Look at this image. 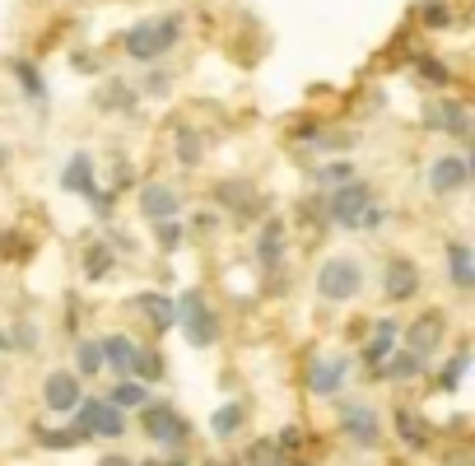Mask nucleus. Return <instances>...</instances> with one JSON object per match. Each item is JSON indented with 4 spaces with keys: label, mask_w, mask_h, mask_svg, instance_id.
I'll return each instance as SVG.
<instances>
[{
    "label": "nucleus",
    "mask_w": 475,
    "mask_h": 466,
    "mask_svg": "<svg viewBox=\"0 0 475 466\" xmlns=\"http://www.w3.org/2000/svg\"><path fill=\"white\" fill-rule=\"evenodd\" d=\"M173 150H178V159L187 163V169H196V163H201V135H196L191 126H178V135H173Z\"/></svg>",
    "instance_id": "30"
},
{
    "label": "nucleus",
    "mask_w": 475,
    "mask_h": 466,
    "mask_svg": "<svg viewBox=\"0 0 475 466\" xmlns=\"http://www.w3.org/2000/svg\"><path fill=\"white\" fill-rule=\"evenodd\" d=\"M397 336H401V326H397V322H391V317H382V322L373 326V336H369V345H363V364H369V369H378V364L387 360V354H391V350H397Z\"/></svg>",
    "instance_id": "17"
},
{
    "label": "nucleus",
    "mask_w": 475,
    "mask_h": 466,
    "mask_svg": "<svg viewBox=\"0 0 475 466\" xmlns=\"http://www.w3.org/2000/svg\"><path fill=\"white\" fill-rule=\"evenodd\" d=\"M0 350H10V336L5 332H0Z\"/></svg>",
    "instance_id": "46"
},
{
    "label": "nucleus",
    "mask_w": 475,
    "mask_h": 466,
    "mask_svg": "<svg viewBox=\"0 0 475 466\" xmlns=\"http://www.w3.org/2000/svg\"><path fill=\"white\" fill-rule=\"evenodd\" d=\"M382 224H387V210H382V206H369V210L359 215V229H369V233L382 229Z\"/></svg>",
    "instance_id": "40"
},
{
    "label": "nucleus",
    "mask_w": 475,
    "mask_h": 466,
    "mask_svg": "<svg viewBox=\"0 0 475 466\" xmlns=\"http://www.w3.org/2000/svg\"><path fill=\"white\" fill-rule=\"evenodd\" d=\"M443 466H470V452H452V457H447Z\"/></svg>",
    "instance_id": "44"
},
{
    "label": "nucleus",
    "mask_w": 475,
    "mask_h": 466,
    "mask_svg": "<svg viewBox=\"0 0 475 466\" xmlns=\"http://www.w3.org/2000/svg\"><path fill=\"white\" fill-rule=\"evenodd\" d=\"M61 187L75 191V196H89V191H98V187H94V159H89V154H70V163L61 169Z\"/></svg>",
    "instance_id": "21"
},
{
    "label": "nucleus",
    "mask_w": 475,
    "mask_h": 466,
    "mask_svg": "<svg viewBox=\"0 0 475 466\" xmlns=\"http://www.w3.org/2000/svg\"><path fill=\"white\" fill-rule=\"evenodd\" d=\"M98 107H107V113H131V107H135V89L107 85V94H98Z\"/></svg>",
    "instance_id": "35"
},
{
    "label": "nucleus",
    "mask_w": 475,
    "mask_h": 466,
    "mask_svg": "<svg viewBox=\"0 0 475 466\" xmlns=\"http://www.w3.org/2000/svg\"><path fill=\"white\" fill-rule=\"evenodd\" d=\"M242 420H247V406L242 401H224V406H215V416H210V434L215 438H233L242 429Z\"/></svg>",
    "instance_id": "23"
},
{
    "label": "nucleus",
    "mask_w": 475,
    "mask_h": 466,
    "mask_svg": "<svg viewBox=\"0 0 475 466\" xmlns=\"http://www.w3.org/2000/svg\"><path fill=\"white\" fill-rule=\"evenodd\" d=\"M84 401V382L75 369H51L47 382H42V406L51 416H70V410Z\"/></svg>",
    "instance_id": "8"
},
{
    "label": "nucleus",
    "mask_w": 475,
    "mask_h": 466,
    "mask_svg": "<svg viewBox=\"0 0 475 466\" xmlns=\"http://www.w3.org/2000/svg\"><path fill=\"white\" fill-rule=\"evenodd\" d=\"M70 429L79 434V443H89V438H122L126 434V416L112 401H98V397H84L75 410H70Z\"/></svg>",
    "instance_id": "4"
},
{
    "label": "nucleus",
    "mask_w": 475,
    "mask_h": 466,
    "mask_svg": "<svg viewBox=\"0 0 475 466\" xmlns=\"http://www.w3.org/2000/svg\"><path fill=\"white\" fill-rule=\"evenodd\" d=\"M201 466H224V461H201Z\"/></svg>",
    "instance_id": "48"
},
{
    "label": "nucleus",
    "mask_w": 475,
    "mask_h": 466,
    "mask_svg": "<svg viewBox=\"0 0 475 466\" xmlns=\"http://www.w3.org/2000/svg\"><path fill=\"white\" fill-rule=\"evenodd\" d=\"M447 276H452V285L466 294L475 289V257H470V242H447Z\"/></svg>",
    "instance_id": "19"
},
{
    "label": "nucleus",
    "mask_w": 475,
    "mask_h": 466,
    "mask_svg": "<svg viewBox=\"0 0 475 466\" xmlns=\"http://www.w3.org/2000/svg\"><path fill=\"white\" fill-rule=\"evenodd\" d=\"M415 70H419V79H425V85H434V89H447V85H452V70H447L443 61H434V57H415Z\"/></svg>",
    "instance_id": "32"
},
{
    "label": "nucleus",
    "mask_w": 475,
    "mask_h": 466,
    "mask_svg": "<svg viewBox=\"0 0 475 466\" xmlns=\"http://www.w3.org/2000/svg\"><path fill=\"white\" fill-rule=\"evenodd\" d=\"M470 182V159L466 154H438L429 163V191L434 196H457Z\"/></svg>",
    "instance_id": "9"
},
{
    "label": "nucleus",
    "mask_w": 475,
    "mask_h": 466,
    "mask_svg": "<svg viewBox=\"0 0 475 466\" xmlns=\"http://www.w3.org/2000/svg\"><path fill=\"white\" fill-rule=\"evenodd\" d=\"M363 289V266L354 257H326L317 270V294L326 304H350V298Z\"/></svg>",
    "instance_id": "6"
},
{
    "label": "nucleus",
    "mask_w": 475,
    "mask_h": 466,
    "mask_svg": "<svg viewBox=\"0 0 475 466\" xmlns=\"http://www.w3.org/2000/svg\"><path fill=\"white\" fill-rule=\"evenodd\" d=\"M112 266H117L112 248H107V242H94V248L84 252V280H103V276H112Z\"/></svg>",
    "instance_id": "28"
},
{
    "label": "nucleus",
    "mask_w": 475,
    "mask_h": 466,
    "mask_svg": "<svg viewBox=\"0 0 475 466\" xmlns=\"http://www.w3.org/2000/svg\"><path fill=\"white\" fill-rule=\"evenodd\" d=\"M350 378V364L341 360V354H317L313 364H307V392L313 397H335L345 388Z\"/></svg>",
    "instance_id": "10"
},
{
    "label": "nucleus",
    "mask_w": 475,
    "mask_h": 466,
    "mask_svg": "<svg viewBox=\"0 0 475 466\" xmlns=\"http://www.w3.org/2000/svg\"><path fill=\"white\" fill-rule=\"evenodd\" d=\"M14 79H19V89L23 98H33V103H47V79L33 61H14Z\"/></svg>",
    "instance_id": "26"
},
{
    "label": "nucleus",
    "mask_w": 475,
    "mask_h": 466,
    "mask_svg": "<svg viewBox=\"0 0 475 466\" xmlns=\"http://www.w3.org/2000/svg\"><path fill=\"white\" fill-rule=\"evenodd\" d=\"M397 434H401V443L410 452H429L434 448V425L419 416V410H410V406H397Z\"/></svg>",
    "instance_id": "15"
},
{
    "label": "nucleus",
    "mask_w": 475,
    "mask_h": 466,
    "mask_svg": "<svg viewBox=\"0 0 475 466\" xmlns=\"http://www.w3.org/2000/svg\"><path fill=\"white\" fill-rule=\"evenodd\" d=\"M10 345H19V350H33V345H38V332H33V326H19V332L10 336Z\"/></svg>",
    "instance_id": "41"
},
{
    "label": "nucleus",
    "mask_w": 475,
    "mask_h": 466,
    "mask_svg": "<svg viewBox=\"0 0 475 466\" xmlns=\"http://www.w3.org/2000/svg\"><path fill=\"white\" fill-rule=\"evenodd\" d=\"M0 169H5V150H0Z\"/></svg>",
    "instance_id": "47"
},
{
    "label": "nucleus",
    "mask_w": 475,
    "mask_h": 466,
    "mask_svg": "<svg viewBox=\"0 0 475 466\" xmlns=\"http://www.w3.org/2000/svg\"><path fill=\"white\" fill-rule=\"evenodd\" d=\"M182 38V19L178 14H154V19H140L135 29H126V57L150 66L159 57L173 51V42Z\"/></svg>",
    "instance_id": "1"
},
{
    "label": "nucleus",
    "mask_w": 475,
    "mask_h": 466,
    "mask_svg": "<svg viewBox=\"0 0 475 466\" xmlns=\"http://www.w3.org/2000/svg\"><path fill=\"white\" fill-rule=\"evenodd\" d=\"M140 434L159 443L163 452H182L187 438H191V425L182 420V410L173 401H145L140 406Z\"/></svg>",
    "instance_id": "3"
},
{
    "label": "nucleus",
    "mask_w": 475,
    "mask_h": 466,
    "mask_svg": "<svg viewBox=\"0 0 475 466\" xmlns=\"http://www.w3.org/2000/svg\"><path fill=\"white\" fill-rule=\"evenodd\" d=\"M98 350H103V369H112L117 378H131V360H135V341L131 336H103Z\"/></svg>",
    "instance_id": "18"
},
{
    "label": "nucleus",
    "mask_w": 475,
    "mask_h": 466,
    "mask_svg": "<svg viewBox=\"0 0 475 466\" xmlns=\"http://www.w3.org/2000/svg\"><path fill=\"white\" fill-rule=\"evenodd\" d=\"M173 326H182L187 345H196V350H206V345L219 341V317H215V308L206 304L201 289H182V294L173 298Z\"/></svg>",
    "instance_id": "2"
},
{
    "label": "nucleus",
    "mask_w": 475,
    "mask_h": 466,
    "mask_svg": "<svg viewBox=\"0 0 475 466\" xmlns=\"http://www.w3.org/2000/svg\"><path fill=\"white\" fill-rule=\"evenodd\" d=\"M369 206H373V187L363 178H350L341 187H331V196L322 201V215L331 219V224H341V229H359V215Z\"/></svg>",
    "instance_id": "5"
},
{
    "label": "nucleus",
    "mask_w": 475,
    "mask_h": 466,
    "mask_svg": "<svg viewBox=\"0 0 475 466\" xmlns=\"http://www.w3.org/2000/svg\"><path fill=\"white\" fill-rule=\"evenodd\" d=\"M373 373H378V378H391V382H410V378L425 373V360H419V354H410V350H391Z\"/></svg>",
    "instance_id": "20"
},
{
    "label": "nucleus",
    "mask_w": 475,
    "mask_h": 466,
    "mask_svg": "<svg viewBox=\"0 0 475 466\" xmlns=\"http://www.w3.org/2000/svg\"><path fill=\"white\" fill-rule=\"evenodd\" d=\"M75 373H79V378H98V373H103V350H98V341H79Z\"/></svg>",
    "instance_id": "31"
},
{
    "label": "nucleus",
    "mask_w": 475,
    "mask_h": 466,
    "mask_svg": "<svg viewBox=\"0 0 475 466\" xmlns=\"http://www.w3.org/2000/svg\"><path fill=\"white\" fill-rule=\"evenodd\" d=\"M419 19H425L429 29H447V23H452V5H447V0H419Z\"/></svg>",
    "instance_id": "36"
},
{
    "label": "nucleus",
    "mask_w": 475,
    "mask_h": 466,
    "mask_svg": "<svg viewBox=\"0 0 475 466\" xmlns=\"http://www.w3.org/2000/svg\"><path fill=\"white\" fill-rule=\"evenodd\" d=\"M163 89H168V75H163V70L145 79V94H163Z\"/></svg>",
    "instance_id": "42"
},
{
    "label": "nucleus",
    "mask_w": 475,
    "mask_h": 466,
    "mask_svg": "<svg viewBox=\"0 0 475 466\" xmlns=\"http://www.w3.org/2000/svg\"><path fill=\"white\" fill-rule=\"evenodd\" d=\"M247 466H285V461H247Z\"/></svg>",
    "instance_id": "45"
},
{
    "label": "nucleus",
    "mask_w": 475,
    "mask_h": 466,
    "mask_svg": "<svg viewBox=\"0 0 475 466\" xmlns=\"http://www.w3.org/2000/svg\"><path fill=\"white\" fill-rule=\"evenodd\" d=\"M107 401L117 406V410H140V406L150 401V388H145V382H135V378H122L117 388L107 392Z\"/></svg>",
    "instance_id": "25"
},
{
    "label": "nucleus",
    "mask_w": 475,
    "mask_h": 466,
    "mask_svg": "<svg viewBox=\"0 0 475 466\" xmlns=\"http://www.w3.org/2000/svg\"><path fill=\"white\" fill-rule=\"evenodd\" d=\"M443 332H447V317H443V313H419V317L406 326V350L419 354V360H429V354L443 345Z\"/></svg>",
    "instance_id": "12"
},
{
    "label": "nucleus",
    "mask_w": 475,
    "mask_h": 466,
    "mask_svg": "<svg viewBox=\"0 0 475 466\" xmlns=\"http://www.w3.org/2000/svg\"><path fill=\"white\" fill-rule=\"evenodd\" d=\"M98 466H135V461H131V457H122V452H107Z\"/></svg>",
    "instance_id": "43"
},
{
    "label": "nucleus",
    "mask_w": 475,
    "mask_h": 466,
    "mask_svg": "<svg viewBox=\"0 0 475 466\" xmlns=\"http://www.w3.org/2000/svg\"><path fill=\"white\" fill-rule=\"evenodd\" d=\"M275 452H279V457L303 452V429H298V425H285V429H279V434H275Z\"/></svg>",
    "instance_id": "37"
},
{
    "label": "nucleus",
    "mask_w": 475,
    "mask_h": 466,
    "mask_svg": "<svg viewBox=\"0 0 475 466\" xmlns=\"http://www.w3.org/2000/svg\"><path fill=\"white\" fill-rule=\"evenodd\" d=\"M382 294L391 298V304H410V298L419 294V266L410 257H391L387 270H382Z\"/></svg>",
    "instance_id": "11"
},
{
    "label": "nucleus",
    "mask_w": 475,
    "mask_h": 466,
    "mask_svg": "<svg viewBox=\"0 0 475 466\" xmlns=\"http://www.w3.org/2000/svg\"><path fill=\"white\" fill-rule=\"evenodd\" d=\"M154 238H159V252H178L187 242V229L178 224V219H159L154 224Z\"/></svg>",
    "instance_id": "34"
},
{
    "label": "nucleus",
    "mask_w": 475,
    "mask_h": 466,
    "mask_svg": "<svg viewBox=\"0 0 475 466\" xmlns=\"http://www.w3.org/2000/svg\"><path fill=\"white\" fill-rule=\"evenodd\" d=\"M163 354L159 350H140L135 345V360H131V378L135 382H145V388H154V382H163Z\"/></svg>",
    "instance_id": "24"
},
{
    "label": "nucleus",
    "mask_w": 475,
    "mask_h": 466,
    "mask_svg": "<svg viewBox=\"0 0 475 466\" xmlns=\"http://www.w3.org/2000/svg\"><path fill=\"white\" fill-rule=\"evenodd\" d=\"M257 261L266 270H275L279 261H285V219H266L261 233H257Z\"/></svg>",
    "instance_id": "16"
},
{
    "label": "nucleus",
    "mask_w": 475,
    "mask_h": 466,
    "mask_svg": "<svg viewBox=\"0 0 475 466\" xmlns=\"http://www.w3.org/2000/svg\"><path fill=\"white\" fill-rule=\"evenodd\" d=\"M341 434L350 438L354 448H382V420L369 401H345L341 406Z\"/></svg>",
    "instance_id": "7"
},
{
    "label": "nucleus",
    "mask_w": 475,
    "mask_h": 466,
    "mask_svg": "<svg viewBox=\"0 0 475 466\" xmlns=\"http://www.w3.org/2000/svg\"><path fill=\"white\" fill-rule=\"evenodd\" d=\"M135 201H140V215H145L150 224H159V219H178V210H182L178 187H168V182H145Z\"/></svg>",
    "instance_id": "13"
},
{
    "label": "nucleus",
    "mask_w": 475,
    "mask_h": 466,
    "mask_svg": "<svg viewBox=\"0 0 475 466\" xmlns=\"http://www.w3.org/2000/svg\"><path fill=\"white\" fill-rule=\"evenodd\" d=\"M33 438L42 448H51V452H61V448H79V434L75 429H47V425H38L33 429Z\"/></svg>",
    "instance_id": "33"
},
{
    "label": "nucleus",
    "mask_w": 475,
    "mask_h": 466,
    "mask_svg": "<svg viewBox=\"0 0 475 466\" xmlns=\"http://www.w3.org/2000/svg\"><path fill=\"white\" fill-rule=\"evenodd\" d=\"M466 369H470V350L461 345V350L452 354V360L443 364V373H438V388H443V392H457V388H461V378H466Z\"/></svg>",
    "instance_id": "29"
},
{
    "label": "nucleus",
    "mask_w": 475,
    "mask_h": 466,
    "mask_svg": "<svg viewBox=\"0 0 475 466\" xmlns=\"http://www.w3.org/2000/svg\"><path fill=\"white\" fill-rule=\"evenodd\" d=\"M219 206H233L238 215H251V182H219L215 187Z\"/></svg>",
    "instance_id": "27"
},
{
    "label": "nucleus",
    "mask_w": 475,
    "mask_h": 466,
    "mask_svg": "<svg viewBox=\"0 0 475 466\" xmlns=\"http://www.w3.org/2000/svg\"><path fill=\"white\" fill-rule=\"evenodd\" d=\"M425 122H429L434 131H443V135H457V141H466V135H470V113H466V103H457V98L429 103Z\"/></svg>",
    "instance_id": "14"
},
{
    "label": "nucleus",
    "mask_w": 475,
    "mask_h": 466,
    "mask_svg": "<svg viewBox=\"0 0 475 466\" xmlns=\"http://www.w3.org/2000/svg\"><path fill=\"white\" fill-rule=\"evenodd\" d=\"M350 178H354V163H345V159L326 163V169L317 173V182H322V187H341V182H350Z\"/></svg>",
    "instance_id": "38"
},
{
    "label": "nucleus",
    "mask_w": 475,
    "mask_h": 466,
    "mask_svg": "<svg viewBox=\"0 0 475 466\" xmlns=\"http://www.w3.org/2000/svg\"><path fill=\"white\" fill-rule=\"evenodd\" d=\"M23 252H28V242H23L19 229H5V233H0V257H5V261H23Z\"/></svg>",
    "instance_id": "39"
},
{
    "label": "nucleus",
    "mask_w": 475,
    "mask_h": 466,
    "mask_svg": "<svg viewBox=\"0 0 475 466\" xmlns=\"http://www.w3.org/2000/svg\"><path fill=\"white\" fill-rule=\"evenodd\" d=\"M135 308L150 317V326H154V332H168V326H173V298H168V294H159V289L135 294Z\"/></svg>",
    "instance_id": "22"
}]
</instances>
